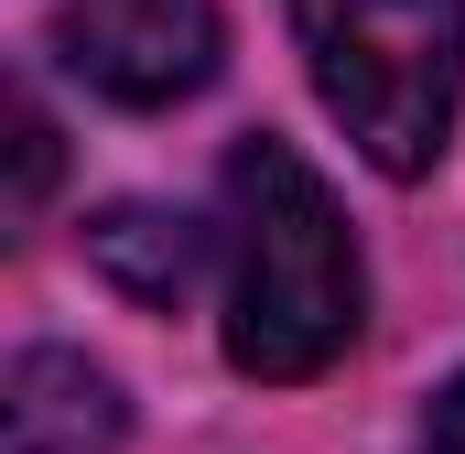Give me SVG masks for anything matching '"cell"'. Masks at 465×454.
<instances>
[{
    "label": "cell",
    "instance_id": "cell-1",
    "mask_svg": "<svg viewBox=\"0 0 465 454\" xmlns=\"http://www.w3.org/2000/svg\"><path fill=\"white\" fill-rule=\"evenodd\" d=\"M217 260H228V357L249 379H314L357 346L368 271H357V238L325 195V173L292 141H238L228 152Z\"/></svg>",
    "mask_w": 465,
    "mask_h": 454
},
{
    "label": "cell",
    "instance_id": "cell-2",
    "mask_svg": "<svg viewBox=\"0 0 465 454\" xmlns=\"http://www.w3.org/2000/svg\"><path fill=\"white\" fill-rule=\"evenodd\" d=\"M314 98L379 173H433L465 109V0H292Z\"/></svg>",
    "mask_w": 465,
    "mask_h": 454
},
{
    "label": "cell",
    "instance_id": "cell-3",
    "mask_svg": "<svg viewBox=\"0 0 465 454\" xmlns=\"http://www.w3.org/2000/svg\"><path fill=\"white\" fill-rule=\"evenodd\" d=\"M217 44H228L217 0H65L54 11V54L119 109L195 98L217 76Z\"/></svg>",
    "mask_w": 465,
    "mask_h": 454
},
{
    "label": "cell",
    "instance_id": "cell-4",
    "mask_svg": "<svg viewBox=\"0 0 465 454\" xmlns=\"http://www.w3.org/2000/svg\"><path fill=\"white\" fill-rule=\"evenodd\" d=\"M0 422H11V454H109L130 433V400H119L109 368H87L76 346H33L11 368Z\"/></svg>",
    "mask_w": 465,
    "mask_h": 454
},
{
    "label": "cell",
    "instance_id": "cell-5",
    "mask_svg": "<svg viewBox=\"0 0 465 454\" xmlns=\"http://www.w3.org/2000/svg\"><path fill=\"white\" fill-rule=\"evenodd\" d=\"M206 227L195 217H163V206H109V217H87V260L109 271L130 303H184L195 292V271H206Z\"/></svg>",
    "mask_w": 465,
    "mask_h": 454
},
{
    "label": "cell",
    "instance_id": "cell-6",
    "mask_svg": "<svg viewBox=\"0 0 465 454\" xmlns=\"http://www.w3.org/2000/svg\"><path fill=\"white\" fill-rule=\"evenodd\" d=\"M0 119H11V227H33L44 195H54V119L33 109V87H11Z\"/></svg>",
    "mask_w": 465,
    "mask_h": 454
},
{
    "label": "cell",
    "instance_id": "cell-7",
    "mask_svg": "<svg viewBox=\"0 0 465 454\" xmlns=\"http://www.w3.org/2000/svg\"><path fill=\"white\" fill-rule=\"evenodd\" d=\"M433 454H465V379L433 400Z\"/></svg>",
    "mask_w": 465,
    "mask_h": 454
}]
</instances>
